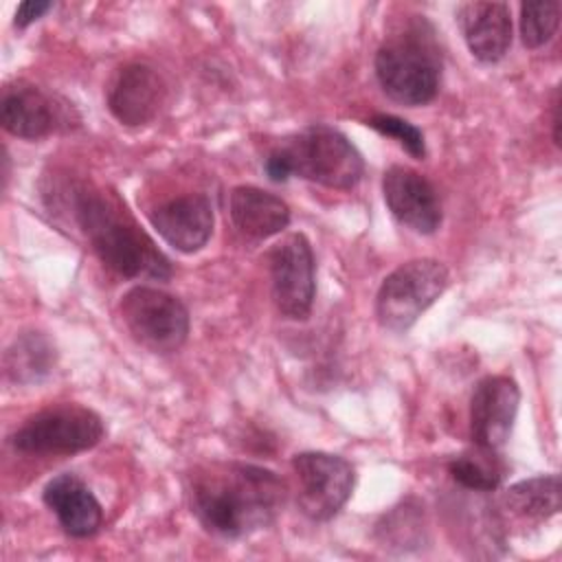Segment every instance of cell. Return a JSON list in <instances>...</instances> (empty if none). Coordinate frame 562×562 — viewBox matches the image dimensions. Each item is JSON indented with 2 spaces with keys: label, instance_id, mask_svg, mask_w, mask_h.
I'll return each instance as SVG.
<instances>
[{
  "label": "cell",
  "instance_id": "obj_1",
  "mask_svg": "<svg viewBox=\"0 0 562 562\" xmlns=\"http://www.w3.org/2000/svg\"><path fill=\"white\" fill-rule=\"evenodd\" d=\"M285 496V481L255 463L215 461L187 476L191 514L222 538H244L268 527L283 509Z\"/></svg>",
  "mask_w": 562,
  "mask_h": 562
},
{
  "label": "cell",
  "instance_id": "obj_2",
  "mask_svg": "<svg viewBox=\"0 0 562 562\" xmlns=\"http://www.w3.org/2000/svg\"><path fill=\"white\" fill-rule=\"evenodd\" d=\"M72 209L81 231L103 266L127 279L162 281L171 277L169 259L99 191L88 187L75 189Z\"/></svg>",
  "mask_w": 562,
  "mask_h": 562
},
{
  "label": "cell",
  "instance_id": "obj_3",
  "mask_svg": "<svg viewBox=\"0 0 562 562\" xmlns=\"http://www.w3.org/2000/svg\"><path fill=\"white\" fill-rule=\"evenodd\" d=\"M362 171L360 151L342 132L329 125L305 127L266 158V173L274 182L299 176L329 189H351L360 182Z\"/></svg>",
  "mask_w": 562,
  "mask_h": 562
},
{
  "label": "cell",
  "instance_id": "obj_4",
  "mask_svg": "<svg viewBox=\"0 0 562 562\" xmlns=\"http://www.w3.org/2000/svg\"><path fill=\"white\" fill-rule=\"evenodd\" d=\"M424 22L386 37L375 53V77L393 101L424 105L435 99L441 79V57Z\"/></svg>",
  "mask_w": 562,
  "mask_h": 562
},
{
  "label": "cell",
  "instance_id": "obj_5",
  "mask_svg": "<svg viewBox=\"0 0 562 562\" xmlns=\"http://www.w3.org/2000/svg\"><path fill=\"white\" fill-rule=\"evenodd\" d=\"M448 268L437 259H411L384 277L375 316L391 331H406L448 288Z\"/></svg>",
  "mask_w": 562,
  "mask_h": 562
},
{
  "label": "cell",
  "instance_id": "obj_6",
  "mask_svg": "<svg viewBox=\"0 0 562 562\" xmlns=\"http://www.w3.org/2000/svg\"><path fill=\"white\" fill-rule=\"evenodd\" d=\"M101 417L79 404H57L31 415L11 437L15 450L29 454H75L103 439Z\"/></svg>",
  "mask_w": 562,
  "mask_h": 562
},
{
  "label": "cell",
  "instance_id": "obj_7",
  "mask_svg": "<svg viewBox=\"0 0 562 562\" xmlns=\"http://www.w3.org/2000/svg\"><path fill=\"white\" fill-rule=\"evenodd\" d=\"M121 316L130 336L154 353L178 351L189 336V312L173 294L136 285L121 299Z\"/></svg>",
  "mask_w": 562,
  "mask_h": 562
},
{
  "label": "cell",
  "instance_id": "obj_8",
  "mask_svg": "<svg viewBox=\"0 0 562 562\" xmlns=\"http://www.w3.org/2000/svg\"><path fill=\"white\" fill-rule=\"evenodd\" d=\"M296 476V503L316 522L334 518L351 496L353 468L347 459L329 452H301L292 457Z\"/></svg>",
  "mask_w": 562,
  "mask_h": 562
},
{
  "label": "cell",
  "instance_id": "obj_9",
  "mask_svg": "<svg viewBox=\"0 0 562 562\" xmlns=\"http://www.w3.org/2000/svg\"><path fill=\"white\" fill-rule=\"evenodd\" d=\"M272 301L281 316L305 321L314 305V252L303 233H290L268 252Z\"/></svg>",
  "mask_w": 562,
  "mask_h": 562
},
{
  "label": "cell",
  "instance_id": "obj_10",
  "mask_svg": "<svg viewBox=\"0 0 562 562\" xmlns=\"http://www.w3.org/2000/svg\"><path fill=\"white\" fill-rule=\"evenodd\" d=\"M520 404V389L509 375L483 378L470 400V435L474 446L498 450L507 443Z\"/></svg>",
  "mask_w": 562,
  "mask_h": 562
},
{
  "label": "cell",
  "instance_id": "obj_11",
  "mask_svg": "<svg viewBox=\"0 0 562 562\" xmlns=\"http://www.w3.org/2000/svg\"><path fill=\"white\" fill-rule=\"evenodd\" d=\"M382 195L391 215L406 228L430 235L441 226V202L435 187L415 169L393 165L382 176Z\"/></svg>",
  "mask_w": 562,
  "mask_h": 562
},
{
  "label": "cell",
  "instance_id": "obj_12",
  "mask_svg": "<svg viewBox=\"0 0 562 562\" xmlns=\"http://www.w3.org/2000/svg\"><path fill=\"white\" fill-rule=\"evenodd\" d=\"M165 92V81L151 66L127 64L108 88V110L123 125H145L158 114Z\"/></svg>",
  "mask_w": 562,
  "mask_h": 562
},
{
  "label": "cell",
  "instance_id": "obj_13",
  "mask_svg": "<svg viewBox=\"0 0 562 562\" xmlns=\"http://www.w3.org/2000/svg\"><path fill=\"white\" fill-rule=\"evenodd\" d=\"M158 235L180 252H198L213 233V206L202 193L171 198L149 213Z\"/></svg>",
  "mask_w": 562,
  "mask_h": 562
},
{
  "label": "cell",
  "instance_id": "obj_14",
  "mask_svg": "<svg viewBox=\"0 0 562 562\" xmlns=\"http://www.w3.org/2000/svg\"><path fill=\"white\" fill-rule=\"evenodd\" d=\"M457 20L470 53L494 64L505 57L512 46V13L505 2H465L457 11Z\"/></svg>",
  "mask_w": 562,
  "mask_h": 562
},
{
  "label": "cell",
  "instance_id": "obj_15",
  "mask_svg": "<svg viewBox=\"0 0 562 562\" xmlns=\"http://www.w3.org/2000/svg\"><path fill=\"white\" fill-rule=\"evenodd\" d=\"M42 496L46 507L57 516L61 529L72 538H88L103 522L99 501L90 487L70 472L50 479Z\"/></svg>",
  "mask_w": 562,
  "mask_h": 562
},
{
  "label": "cell",
  "instance_id": "obj_16",
  "mask_svg": "<svg viewBox=\"0 0 562 562\" xmlns=\"http://www.w3.org/2000/svg\"><path fill=\"white\" fill-rule=\"evenodd\" d=\"M0 123L9 134L35 140L55 130L57 108L50 97L35 86H7L0 101Z\"/></svg>",
  "mask_w": 562,
  "mask_h": 562
},
{
  "label": "cell",
  "instance_id": "obj_17",
  "mask_svg": "<svg viewBox=\"0 0 562 562\" xmlns=\"http://www.w3.org/2000/svg\"><path fill=\"white\" fill-rule=\"evenodd\" d=\"M228 211L237 231L252 239L272 237L290 224V206L279 195L252 184L231 191Z\"/></svg>",
  "mask_w": 562,
  "mask_h": 562
},
{
  "label": "cell",
  "instance_id": "obj_18",
  "mask_svg": "<svg viewBox=\"0 0 562 562\" xmlns=\"http://www.w3.org/2000/svg\"><path fill=\"white\" fill-rule=\"evenodd\" d=\"M501 505L520 520H547L560 512V476L547 474L518 481L505 490Z\"/></svg>",
  "mask_w": 562,
  "mask_h": 562
},
{
  "label": "cell",
  "instance_id": "obj_19",
  "mask_svg": "<svg viewBox=\"0 0 562 562\" xmlns=\"http://www.w3.org/2000/svg\"><path fill=\"white\" fill-rule=\"evenodd\" d=\"M57 360L55 345L40 331H26L4 353V371L13 382L29 384L46 378Z\"/></svg>",
  "mask_w": 562,
  "mask_h": 562
},
{
  "label": "cell",
  "instance_id": "obj_20",
  "mask_svg": "<svg viewBox=\"0 0 562 562\" xmlns=\"http://www.w3.org/2000/svg\"><path fill=\"white\" fill-rule=\"evenodd\" d=\"M448 472L465 490L492 492L501 485L505 476V465L498 459L496 450L476 446L474 450L454 457L448 463Z\"/></svg>",
  "mask_w": 562,
  "mask_h": 562
},
{
  "label": "cell",
  "instance_id": "obj_21",
  "mask_svg": "<svg viewBox=\"0 0 562 562\" xmlns=\"http://www.w3.org/2000/svg\"><path fill=\"white\" fill-rule=\"evenodd\" d=\"M562 4L558 0H536L520 4V37L527 48L547 44L560 26Z\"/></svg>",
  "mask_w": 562,
  "mask_h": 562
},
{
  "label": "cell",
  "instance_id": "obj_22",
  "mask_svg": "<svg viewBox=\"0 0 562 562\" xmlns=\"http://www.w3.org/2000/svg\"><path fill=\"white\" fill-rule=\"evenodd\" d=\"M369 127H373L375 132L395 138L413 158H424L426 156V140L419 127H415L413 123L395 116V114H373L367 121Z\"/></svg>",
  "mask_w": 562,
  "mask_h": 562
},
{
  "label": "cell",
  "instance_id": "obj_23",
  "mask_svg": "<svg viewBox=\"0 0 562 562\" xmlns=\"http://www.w3.org/2000/svg\"><path fill=\"white\" fill-rule=\"evenodd\" d=\"M48 9H53V2L48 0H26L15 9V20L13 24L18 29H26L29 24H33L35 20H40Z\"/></svg>",
  "mask_w": 562,
  "mask_h": 562
},
{
  "label": "cell",
  "instance_id": "obj_24",
  "mask_svg": "<svg viewBox=\"0 0 562 562\" xmlns=\"http://www.w3.org/2000/svg\"><path fill=\"white\" fill-rule=\"evenodd\" d=\"M553 140L555 145H560V101L558 99L553 103Z\"/></svg>",
  "mask_w": 562,
  "mask_h": 562
}]
</instances>
